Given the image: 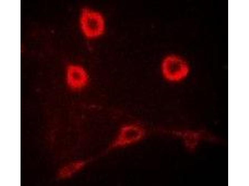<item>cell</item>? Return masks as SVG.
Here are the masks:
<instances>
[{
    "instance_id": "cell-4",
    "label": "cell",
    "mask_w": 249,
    "mask_h": 186,
    "mask_svg": "<svg viewBox=\"0 0 249 186\" xmlns=\"http://www.w3.org/2000/svg\"><path fill=\"white\" fill-rule=\"evenodd\" d=\"M66 80L67 85L71 89L79 91L87 85L89 76L83 67L79 64H72L68 65L67 68Z\"/></svg>"
},
{
    "instance_id": "cell-3",
    "label": "cell",
    "mask_w": 249,
    "mask_h": 186,
    "mask_svg": "<svg viewBox=\"0 0 249 186\" xmlns=\"http://www.w3.org/2000/svg\"><path fill=\"white\" fill-rule=\"evenodd\" d=\"M146 135L145 129L141 125L135 123L125 124L120 128L111 147L121 148L136 144L142 140Z\"/></svg>"
},
{
    "instance_id": "cell-2",
    "label": "cell",
    "mask_w": 249,
    "mask_h": 186,
    "mask_svg": "<svg viewBox=\"0 0 249 186\" xmlns=\"http://www.w3.org/2000/svg\"><path fill=\"white\" fill-rule=\"evenodd\" d=\"M160 68L164 78L171 83L184 80L190 72V66L187 61L175 54L169 55L164 57L161 62Z\"/></svg>"
},
{
    "instance_id": "cell-1",
    "label": "cell",
    "mask_w": 249,
    "mask_h": 186,
    "mask_svg": "<svg viewBox=\"0 0 249 186\" xmlns=\"http://www.w3.org/2000/svg\"><path fill=\"white\" fill-rule=\"evenodd\" d=\"M80 28L86 38L93 40L105 33L106 24L105 17L100 12L87 7L82 8L79 19Z\"/></svg>"
},
{
    "instance_id": "cell-5",
    "label": "cell",
    "mask_w": 249,
    "mask_h": 186,
    "mask_svg": "<svg viewBox=\"0 0 249 186\" xmlns=\"http://www.w3.org/2000/svg\"><path fill=\"white\" fill-rule=\"evenodd\" d=\"M85 164L82 160L74 161L63 167L60 170V175L63 178L70 177L82 169Z\"/></svg>"
}]
</instances>
